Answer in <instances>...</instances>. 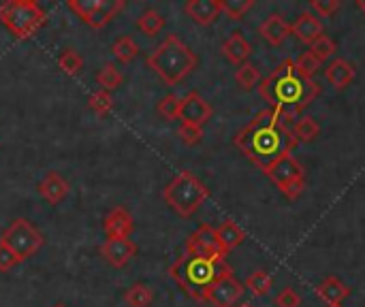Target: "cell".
Segmentation results:
<instances>
[{
  "label": "cell",
  "instance_id": "obj_1",
  "mask_svg": "<svg viewBox=\"0 0 365 307\" xmlns=\"http://www.w3.org/2000/svg\"><path fill=\"white\" fill-rule=\"evenodd\" d=\"M289 124L278 111H259L233 139L235 147L261 171L272 167L278 158L293 152L297 145Z\"/></svg>",
  "mask_w": 365,
  "mask_h": 307
},
{
  "label": "cell",
  "instance_id": "obj_2",
  "mask_svg": "<svg viewBox=\"0 0 365 307\" xmlns=\"http://www.w3.org/2000/svg\"><path fill=\"white\" fill-rule=\"evenodd\" d=\"M323 88L319 81L302 75L295 66V60H284L278 68L259 83V94L265 103L272 105L289 124H295L317 96H321Z\"/></svg>",
  "mask_w": 365,
  "mask_h": 307
},
{
  "label": "cell",
  "instance_id": "obj_3",
  "mask_svg": "<svg viewBox=\"0 0 365 307\" xmlns=\"http://www.w3.org/2000/svg\"><path fill=\"white\" fill-rule=\"evenodd\" d=\"M233 274L227 259H210L199 254L184 252L178 261L169 267V278L195 301L203 303L205 293L225 276Z\"/></svg>",
  "mask_w": 365,
  "mask_h": 307
},
{
  "label": "cell",
  "instance_id": "obj_4",
  "mask_svg": "<svg viewBox=\"0 0 365 307\" xmlns=\"http://www.w3.org/2000/svg\"><path fill=\"white\" fill-rule=\"evenodd\" d=\"M145 62L167 85H178L197 68L199 58L178 34H167Z\"/></svg>",
  "mask_w": 365,
  "mask_h": 307
},
{
  "label": "cell",
  "instance_id": "obj_5",
  "mask_svg": "<svg viewBox=\"0 0 365 307\" xmlns=\"http://www.w3.org/2000/svg\"><path fill=\"white\" fill-rule=\"evenodd\" d=\"M210 188L190 171H180L165 188L163 199L165 203L180 216L190 218L199 212V207L207 201Z\"/></svg>",
  "mask_w": 365,
  "mask_h": 307
},
{
  "label": "cell",
  "instance_id": "obj_6",
  "mask_svg": "<svg viewBox=\"0 0 365 307\" xmlns=\"http://www.w3.org/2000/svg\"><path fill=\"white\" fill-rule=\"evenodd\" d=\"M47 21V13L36 0H6L0 2V24L19 38H32Z\"/></svg>",
  "mask_w": 365,
  "mask_h": 307
},
{
  "label": "cell",
  "instance_id": "obj_7",
  "mask_svg": "<svg viewBox=\"0 0 365 307\" xmlns=\"http://www.w3.org/2000/svg\"><path fill=\"white\" fill-rule=\"evenodd\" d=\"M0 244L6 246L19 263H26L45 246V237L30 220L15 218L0 235Z\"/></svg>",
  "mask_w": 365,
  "mask_h": 307
},
{
  "label": "cell",
  "instance_id": "obj_8",
  "mask_svg": "<svg viewBox=\"0 0 365 307\" xmlns=\"http://www.w3.org/2000/svg\"><path fill=\"white\" fill-rule=\"evenodd\" d=\"M276 186L278 190L289 199L295 201L302 197L304 188H306V171L304 167L293 158V154H287L282 158H278L272 167H267L263 171Z\"/></svg>",
  "mask_w": 365,
  "mask_h": 307
},
{
  "label": "cell",
  "instance_id": "obj_9",
  "mask_svg": "<svg viewBox=\"0 0 365 307\" xmlns=\"http://www.w3.org/2000/svg\"><path fill=\"white\" fill-rule=\"evenodd\" d=\"M68 9L90 28H103L124 9V0H68Z\"/></svg>",
  "mask_w": 365,
  "mask_h": 307
},
{
  "label": "cell",
  "instance_id": "obj_10",
  "mask_svg": "<svg viewBox=\"0 0 365 307\" xmlns=\"http://www.w3.org/2000/svg\"><path fill=\"white\" fill-rule=\"evenodd\" d=\"M186 252L188 254H199V256H210V259H227L229 254L220 248L216 229L210 224H201L190 237L186 239Z\"/></svg>",
  "mask_w": 365,
  "mask_h": 307
},
{
  "label": "cell",
  "instance_id": "obj_11",
  "mask_svg": "<svg viewBox=\"0 0 365 307\" xmlns=\"http://www.w3.org/2000/svg\"><path fill=\"white\" fill-rule=\"evenodd\" d=\"M242 295H244V284L233 274H229L205 293L203 303H210L212 307H235Z\"/></svg>",
  "mask_w": 365,
  "mask_h": 307
},
{
  "label": "cell",
  "instance_id": "obj_12",
  "mask_svg": "<svg viewBox=\"0 0 365 307\" xmlns=\"http://www.w3.org/2000/svg\"><path fill=\"white\" fill-rule=\"evenodd\" d=\"M212 113H214L212 105L197 90L188 92L182 98V109H180L182 124H192V126H201L203 128V124L212 118Z\"/></svg>",
  "mask_w": 365,
  "mask_h": 307
},
{
  "label": "cell",
  "instance_id": "obj_13",
  "mask_svg": "<svg viewBox=\"0 0 365 307\" xmlns=\"http://www.w3.org/2000/svg\"><path fill=\"white\" fill-rule=\"evenodd\" d=\"M137 254V246L130 239H107L101 246V256L115 269L126 267Z\"/></svg>",
  "mask_w": 365,
  "mask_h": 307
},
{
  "label": "cell",
  "instance_id": "obj_14",
  "mask_svg": "<svg viewBox=\"0 0 365 307\" xmlns=\"http://www.w3.org/2000/svg\"><path fill=\"white\" fill-rule=\"evenodd\" d=\"M103 229H105L109 239H128V235L135 229V220H133V216H130V212L126 207H113L105 216Z\"/></svg>",
  "mask_w": 365,
  "mask_h": 307
},
{
  "label": "cell",
  "instance_id": "obj_15",
  "mask_svg": "<svg viewBox=\"0 0 365 307\" xmlns=\"http://www.w3.org/2000/svg\"><path fill=\"white\" fill-rule=\"evenodd\" d=\"M184 13L199 26H212L222 13V0H188Z\"/></svg>",
  "mask_w": 365,
  "mask_h": 307
},
{
  "label": "cell",
  "instance_id": "obj_16",
  "mask_svg": "<svg viewBox=\"0 0 365 307\" xmlns=\"http://www.w3.org/2000/svg\"><path fill=\"white\" fill-rule=\"evenodd\" d=\"M36 190H38V194L49 205H58V203L64 201V197L68 194L71 186H68V182L58 171H47L45 177L36 184Z\"/></svg>",
  "mask_w": 365,
  "mask_h": 307
},
{
  "label": "cell",
  "instance_id": "obj_17",
  "mask_svg": "<svg viewBox=\"0 0 365 307\" xmlns=\"http://www.w3.org/2000/svg\"><path fill=\"white\" fill-rule=\"evenodd\" d=\"M291 34L306 45H312L321 34H323V24L312 11L299 13V17L291 24Z\"/></svg>",
  "mask_w": 365,
  "mask_h": 307
},
{
  "label": "cell",
  "instance_id": "obj_18",
  "mask_svg": "<svg viewBox=\"0 0 365 307\" xmlns=\"http://www.w3.org/2000/svg\"><path fill=\"white\" fill-rule=\"evenodd\" d=\"M355 77H357V68L349 60H344V58H338V60H334L331 64L325 66V79L336 90L349 88L355 81Z\"/></svg>",
  "mask_w": 365,
  "mask_h": 307
},
{
  "label": "cell",
  "instance_id": "obj_19",
  "mask_svg": "<svg viewBox=\"0 0 365 307\" xmlns=\"http://www.w3.org/2000/svg\"><path fill=\"white\" fill-rule=\"evenodd\" d=\"M259 34H261L269 45L278 47V45H282V43L287 41V36L291 34V24H289L282 15L272 13V15L259 26Z\"/></svg>",
  "mask_w": 365,
  "mask_h": 307
},
{
  "label": "cell",
  "instance_id": "obj_20",
  "mask_svg": "<svg viewBox=\"0 0 365 307\" xmlns=\"http://www.w3.org/2000/svg\"><path fill=\"white\" fill-rule=\"evenodd\" d=\"M351 295V288L336 276L325 278L319 286H317V297L327 303V306H340L346 297Z\"/></svg>",
  "mask_w": 365,
  "mask_h": 307
},
{
  "label": "cell",
  "instance_id": "obj_21",
  "mask_svg": "<svg viewBox=\"0 0 365 307\" xmlns=\"http://www.w3.org/2000/svg\"><path fill=\"white\" fill-rule=\"evenodd\" d=\"M222 53H225V58H227L231 64L242 66V64L248 62V58H250V53H252V45L244 38L242 32H233V34L222 43Z\"/></svg>",
  "mask_w": 365,
  "mask_h": 307
},
{
  "label": "cell",
  "instance_id": "obj_22",
  "mask_svg": "<svg viewBox=\"0 0 365 307\" xmlns=\"http://www.w3.org/2000/svg\"><path fill=\"white\" fill-rule=\"evenodd\" d=\"M216 237H218L220 248H222L227 254L246 241V233H244L233 220H225L220 227H216Z\"/></svg>",
  "mask_w": 365,
  "mask_h": 307
},
{
  "label": "cell",
  "instance_id": "obj_23",
  "mask_svg": "<svg viewBox=\"0 0 365 307\" xmlns=\"http://www.w3.org/2000/svg\"><path fill=\"white\" fill-rule=\"evenodd\" d=\"M291 130H293V137H295L297 143H310V141H314L319 137L321 126H319V122L312 115H304V118H299L293 124Z\"/></svg>",
  "mask_w": 365,
  "mask_h": 307
},
{
  "label": "cell",
  "instance_id": "obj_24",
  "mask_svg": "<svg viewBox=\"0 0 365 307\" xmlns=\"http://www.w3.org/2000/svg\"><path fill=\"white\" fill-rule=\"evenodd\" d=\"M124 301L128 307H150L154 301V291L148 284H133L124 293Z\"/></svg>",
  "mask_w": 365,
  "mask_h": 307
},
{
  "label": "cell",
  "instance_id": "obj_25",
  "mask_svg": "<svg viewBox=\"0 0 365 307\" xmlns=\"http://www.w3.org/2000/svg\"><path fill=\"white\" fill-rule=\"evenodd\" d=\"M137 28L145 34V36H156L163 28H165V17L156 11V9H148L139 15L137 19Z\"/></svg>",
  "mask_w": 365,
  "mask_h": 307
},
{
  "label": "cell",
  "instance_id": "obj_26",
  "mask_svg": "<svg viewBox=\"0 0 365 307\" xmlns=\"http://www.w3.org/2000/svg\"><path fill=\"white\" fill-rule=\"evenodd\" d=\"M111 51H113L115 60H120L122 64H128V62H133V60L137 58L139 45H137L130 36H120V38L113 43Z\"/></svg>",
  "mask_w": 365,
  "mask_h": 307
},
{
  "label": "cell",
  "instance_id": "obj_27",
  "mask_svg": "<svg viewBox=\"0 0 365 307\" xmlns=\"http://www.w3.org/2000/svg\"><path fill=\"white\" fill-rule=\"evenodd\" d=\"M272 284H274L272 276H269L267 271L259 269V271H255V274H250V276H248V280H246V284H244V286H246L252 295H257V297H265V295L272 291Z\"/></svg>",
  "mask_w": 365,
  "mask_h": 307
},
{
  "label": "cell",
  "instance_id": "obj_28",
  "mask_svg": "<svg viewBox=\"0 0 365 307\" xmlns=\"http://www.w3.org/2000/svg\"><path fill=\"white\" fill-rule=\"evenodd\" d=\"M88 107L96 113V115H101V118H105V115H109L111 111H113V98H111V92H107V90H96V92H92L90 94V98H88Z\"/></svg>",
  "mask_w": 365,
  "mask_h": 307
},
{
  "label": "cell",
  "instance_id": "obj_29",
  "mask_svg": "<svg viewBox=\"0 0 365 307\" xmlns=\"http://www.w3.org/2000/svg\"><path fill=\"white\" fill-rule=\"evenodd\" d=\"M122 81H124V77H122V73H120L113 64H105V66L96 73V83L101 85V90L111 92V90L120 88Z\"/></svg>",
  "mask_w": 365,
  "mask_h": 307
},
{
  "label": "cell",
  "instance_id": "obj_30",
  "mask_svg": "<svg viewBox=\"0 0 365 307\" xmlns=\"http://www.w3.org/2000/svg\"><path fill=\"white\" fill-rule=\"evenodd\" d=\"M235 81H237V85H240L242 90H252L255 85L261 83V73H259V68H257L255 64L246 62V64H242V66L235 71Z\"/></svg>",
  "mask_w": 365,
  "mask_h": 307
},
{
  "label": "cell",
  "instance_id": "obj_31",
  "mask_svg": "<svg viewBox=\"0 0 365 307\" xmlns=\"http://www.w3.org/2000/svg\"><path fill=\"white\" fill-rule=\"evenodd\" d=\"M58 66L68 75V77H75L81 73L83 68V58L75 51V49H64L58 58Z\"/></svg>",
  "mask_w": 365,
  "mask_h": 307
},
{
  "label": "cell",
  "instance_id": "obj_32",
  "mask_svg": "<svg viewBox=\"0 0 365 307\" xmlns=\"http://www.w3.org/2000/svg\"><path fill=\"white\" fill-rule=\"evenodd\" d=\"M180 109H182V98H180V96H175V94H167V96H163V98H160V103L156 105V111H158L165 120H169V122L180 120Z\"/></svg>",
  "mask_w": 365,
  "mask_h": 307
},
{
  "label": "cell",
  "instance_id": "obj_33",
  "mask_svg": "<svg viewBox=\"0 0 365 307\" xmlns=\"http://www.w3.org/2000/svg\"><path fill=\"white\" fill-rule=\"evenodd\" d=\"M310 53H312L317 60L325 62V60H329V58L336 53V41L329 38L327 34H321V36L310 45Z\"/></svg>",
  "mask_w": 365,
  "mask_h": 307
},
{
  "label": "cell",
  "instance_id": "obj_34",
  "mask_svg": "<svg viewBox=\"0 0 365 307\" xmlns=\"http://www.w3.org/2000/svg\"><path fill=\"white\" fill-rule=\"evenodd\" d=\"M252 6H255V0H222V13L235 21L242 19Z\"/></svg>",
  "mask_w": 365,
  "mask_h": 307
},
{
  "label": "cell",
  "instance_id": "obj_35",
  "mask_svg": "<svg viewBox=\"0 0 365 307\" xmlns=\"http://www.w3.org/2000/svg\"><path fill=\"white\" fill-rule=\"evenodd\" d=\"M295 66H297V71H299L302 75H306V77L314 79V75H317V71L323 66V62H321V60H317L310 51H304V53L295 60Z\"/></svg>",
  "mask_w": 365,
  "mask_h": 307
},
{
  "label": "cell",
  "instance_id": "obj_36",
  "mask_svg": "<svg viewBox=\"0 0 365 307\" xmlns=\"http://www.w3.org/2000/svg\"><path fill=\"white\" fill-rule=\"evenodd\" d=\"M178 137H180L182 143H186V145H197V143H201V139H203V128H201V126H192V124H180Z\"/></svg>",
  "mask_w": 365,
  "mask_h": 307
},
{
  "label": "cell",
  "instance_id": "obj_37",
  "mask_svg": "<svg viewBox=\"0 0 365 307\" xmlns=\"http://www.w3.org/2000/svg\"><path fill=\"white\" fill-rule=\"evenodd\" d=\"M340 6H342L340 0H312L310 2V9L321 17H331Z\"/></svg>",
  "mask_w": 365,
  "mask_h": 307
},
{
  "label": "cell",
  "instance_id": "obj_38",
  "mask_svg": "<svg viewBox=\"0 0 365 307\" xmlns=\"http://www.w3.org/2000/svg\"><path fill=\"white\" fill-rule=\"evenodd\" d=\"M276 306L278 307H299L302 306V297L295 293V288H284V291H280L278 293V297H276Z\"/></svg>",
  "mask_w": 365,
  "mask_h": 307
},
{
  "label": "cell",
  "instance_id": "obj_39",
  "mask_svg": "<svg viewBox=\"0 0 365 307\" xmlns=\"http://www.w3.org/2000/svg\"><path fill=\"white\" fill-rule=\"evenodd\" d=\"M15 265H19L17 256H15L6 246L0 244V271H11Z\"/></svg>",
  "mask_w": 365,
  "mask_h": 307
},
{
  "label": "cell",
  "instance_id": "obj_40",
  "mask_svg": "<svg viewBox=\"0 0 365 307\" xmlns=\"http://www.w3.org/2000/svg\"><path fill=\"white\" fill-rule=\"evenodd\" d=\"M357 6H359V9L365 13V0H357Z\"/></svg>",
  "mask_w": 365,
  "mask_h": 307
},
{
  "label": "cell",
  "instance_id": "obj_41",
  "mask_svg": "<svg viewBox=\"0 0 365 307\" xmlns=\"http://www.w3.org/2000/svg\"><path fill=\"white\" fill-rule=\"evenodd\" d=\"M240 307H255V306H250V303H242Z\"/></svg>",
  "mask_w": 365,
  "mask_h": 307
},
{
  "label": "cell",
  "instance_id": "obj_42",
  "mask_svg": "<svg viewBox=\"0 0 365 307\" xmlns=\"http://www.w3.org/2000/svg\"><path fill=\"white\" fill-rule=\"evenodd\" d=\"M53 307H66V306H64V303H56V306H53Z\"/></svg>",
  "mask_w": 365,
  "mask_h": 307
},
{
  "label": "cell",
  "instance_id": "obj_43",
  "mask_svg": "<svg viewBox=\"0 0 365 307\" xmlns=\"http://www.w3.org/2000/svg\"><path fill=\"white\" fill-rule=\"evenodd\" d=\"M329 307H340V306H329Z\"/></svg>",
  "mask_w": 365,
  "mask_h": 307
}]
</instances>
